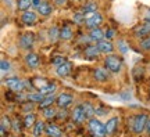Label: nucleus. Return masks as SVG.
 Instances as JSON below:
<instances>
[{"label":"nucleus","instance_id":"nucleus-1","mask_svg":"<svg viewBox=\"0 0 150 137\" xmlns=\"http://www.w3.org/2000/svg\"><path fill=\"white\" fill-rule=\"evenodd\" d=\"M88 127L91 130L92 136L93 137H106L107 132H106V125H103L102 122L96 119V118H92L88 121Z\"/></svg>","mask_w":150,"mask_h":137},{"label":"nucleus","instance_id":"nucleus-2","mask_svg":"<svg viewBox=\"0 0 150 137\" xmlns=\"http://www.w3.org/2000/svg\"><path fill=\"white\" fill-rule=\"evenodd\" d=\"M104 65L110 72L117 74L122 68V58L115 56V54H108L107 57L104 58Z\"/></svg>","mask_w":150,"mask_h":137},{"label":"nucleus","instance_id":"nucleus-3","mask_svg":"<svg viewBox=\"0 0 150 137\" xmlns=\"http://www.w3.org/2000/svg\"><path fill=\"white\" fill-rule=\"evenodd\" d=\"M147 121L149 118L146 114H138L132 118V132L136 133V134H140V133L146 130V125H147Z\"/></svg>","mask_w":150,"mask_h":137},{"label":"nucleus","instance_id":"nucleus-4","mask_svg":"<svg viewBox=\"0 0 150 137\" xmlns=\"http://www.w3.org/2000/svg\"><path fill=\"white\" fill-rule=\"evenodd\" d=\"M6 84L7 87L13 91V93H21L22 90L25 89V82L21 80L18 76H10L6 79Z\"/></svg>","mask_w":150,"mask_h":137},{"label":"nucleus","instance_id":"nucleus-5","mask_svg":"<svg viewBox=\"0 0 150 137\" xmlns=\"http://www.w3.org/2000/svg\"><path fill=\"white\" fill-rule=\"evenodd\" d=\"M103 17L100 13H92V14H88L85 20V27L89 28V29H95V28H99V25L102 24Z\"/></svg>","mask_w":150,"mask_h":137},{"label":"nucleus","instance_id":"nucleus-6","mask_svg":"<svg viewBox=\"0 0 150 137\" xmlns=\"http://www.w3.org/2000/svg\"><path fill=\"white\" fill-rule=\"evenodd\" d=\"M74 103V97L68 93H61L56 97V104L59 108H68Z\"/></svg>","mask_w":150,"mask_h":137},{"label":"nucleus","instance_id":"nucleus-7","mask_svg":"<svg viewBox=\"0 0 150 137\" xmlns=\"http://www.w3.org/2000/svg\"><path fill=\"white\" fill-rule=\"evenodd\" d=\"M33 42H35V35L31 33V32H28V33H24L20 39V46L21 48L24 50H28V48H31L33 46Z\"/></svg>","mask_w":150,"mask_h":137},{"label":"nucleus","instance_id":"nucleus-8","mask_svg":"<svg viewBox=\"0 0 150 137\" xmlns=\"http://www.w3.org/2000/svg\"><path fill=\"white\" fill-rule=\"evenodd\" d=\"M134 35L136 37H146L150 35V22L146 21L145 24H140L134 28Z\"/></svg>","mask_w":150,"mask_h":137},{"label":"nucleus","instance_id":"nucleus-9","mask_svg":"<svg viewBox=\"0 0 150 137\" xmlns=\"http://www.w3.org/2000/svg\"><path fill=\"white\" fill-rule=\"evenodd\" d=\"M99 54H100V50L97 47V44H89V46H86L85 50H83V56H85V58H88V60H96Z\"/></svg>","mask_w":150,"mask_h":137},{"label":"nucleus","instance_id":"nucleus-10","mask_svg":"<svg viewBox=\"0 0 150 137\" xmlns=\"http://www.w3.org/2000/svg\"><path fill=\"white\" fill-rule=\"evenodd\" d=\"M71 118L75 123H82V122L86 119L85 114H83V110H82V105H76L71 112Z\"/></svg>","mask_w":150,"mask_h":137},{"label":"nucleus","instance_id":"nucleus-11","mask_svg":"<svg viewBox=\"0 0 150 137\" xmlns=\"http://www.w3.org/2000/svg\"><path fill=\"white\" fill-rule=\"evenodd\" d=\"M38 20V15L35 11H24V14L21 15V21L24 25H33Z\"/></svg>","mask_w":150,"mask_h":137},{"label":"nucleus","instance_id":"nucleus-12","mask_svg":"<svg viewBox=\"0 0 150 137\" xmlns=\"http://www.w3.org/2000/svg\"><path fill=\"white\" fill-rule=\"evenodd\" d=\"M89 39H91V42L99 43L106 39V33L100 28H95V29H91V32H89Z\"/></svg>","mask_w":150,"mask_h":137},{"label":"nucleus","instance_id":"nucleus-13","mask_svg":"<svg viewBox=\"0 0 150 137\" xmlns=\"http://www.w3.org/2000/svg\"><path fill=\"white\" fill-rule=\"evenodd\" d=\"M13 127V121L7 115L1 116V121H0V133H1V137L6 136V133Z\"/></svg>","mask_w":150,"mask_h":137},{"label":"nucleus","instance_id":"nucleus-14","mask_svg":"<svg viewBox=\"0 0 150 137\" xmlns=\"http://www.w3.org/2000/svg\"><path fill=\"white\" fill-rule=\"evenodd\" d=\"M71 71H72V64L67 63V61H65L64 64L59 65L57 69H56V72H57V75H59L60 78H65V76H68V75L71 74Z\"/></svg>","mask_w":150,"mask_h":137},{"label":"nucleus","instance_id":"nucleus-15","mask_svg":"<svg viewBox=\"0 0 150 137\" xmlns=\"http://www.w3.org/2000/svg\"><path fill=\"white\" fill-rule=\"evenodd\" d=\"M96 44H97V47H99V50H100V53L111 54L112 51H114V46H112V43L110 42V40H107V39H104V40L96 43Z\"/></svg>","mask_w":150,"mask_h":137},{"label":"nucleus","instance_id":"nucleus-16","mask_svg":"<svg viewBox=\"0 0 150 137\" xmlns=\"http://www.w3.org/2000/svg\"><path fill=\"white\" fill-rule=\"evenodd\" d=\"M93 78H95L97 82H107L108 80V69H104V68L93 69Z\"/></svg>","mask_w":150,"mask_h":137},{"label":"nucleus","instance_id":"nucleus-17","mask_svg":"<svg viewBox=\"0 0 150 137\" xmlns=\"http://www.w3.org/2000/svg\"><path fill=\"white\" fill-rule=\"evenodd\" d=\"M45 133L50 137H63V132H61V129H60L57 125H53V123H49L46 125V130Z\"/></svg>","mask_w":150,"mask_h":137},{"label":"nucleus","instance_id":"nucleus-18","mask_svg":"<svg viewBox=\"0 0 150 137\" xmlns=\"http://www.w3.org/2000/svg\"><path fill=\"white\" fill-rule=\"evenodd\" d=\"M25 64H27L29 68H38L39 67V57H38V54L35 53H28L27 56H25Z\"/></svg>","mask_w":150,"mask_h":137},{"label":"nucleus","instance_id":"nucleus-19","mask_svg":"<svg viewBox=\"0 0 150 137\" xmlns=\"http://www.w3.org/2000/svg\"><path fill=\"white\" fill-rule=\"evenodd\" d=\"M118 118H111V119H108L107 123H106V132H107V136H111L115 133L118 127Z\"/></svg>","mask_w":150,"mask_h":137},{"label":"nucleus","instance_id":"nucleus-20","mask_svg":"<svg viewBox=\"0 0 150 137\" xmlns=\"http://www.w3.org/2000/svg\"><path fill=\"white\" fill-rule=\"evenodd\" d=\"M81 105H82V110H83V114H85L86 119H92L93 115L96 114V108L92 105L91 103H82Z\"/></svg>","mask_w":150,"mask_h":137},{"label":"nucleus","instance_id":"nucleus-21","mask_svg":"<svg viewBox=\"0 0 150 137\" xmlns=\"http://www.w3.org/2000/svg\"><path fill=\"white\" fill-rule=\"evenodd\" d=\"M52 11H53V7L49 4L47 1H42L40 6L38 7V13H39L40 15H43V17L50 15V14H52Z\"/></svg>","mask_w":150,"mask_h":137},{"label":"nucleus","instance_id":"nucleus-22","mask_svg":"<svg viewBox=\"0 0 150 137\" xmlns=\"http://www.w3.org/2000/svg\"><path fill=\"white\" fill-rule=\"evenodd\" d=\"M72 36H74V32H72V28L70 25L63 27V29L60 31V39H63V40H71Z\"/></svg>","mask_w":150,"mask_h":137},{"label":"nucleus","instance_id":"nucleus-23","mask_svg":"<svg viewBox=\"0 0 150 137\" xmlns=\"http://www.w3.org/2000/svg\"><path fill=\"white\" fill-rule=\"evenodd\" d=\"M81 11L83 13V14H92V13H96L97 11V4L95 1H88L85 4L82 6V8Z\"/></svg>","mask_w":150,"mask_h":137},{"label":"nucleus","instance_id":"nucleus-24","mask_svg":"<svg viewBox=\"0 0 150 137\" xmlns=\"http://www.w3.org/2000/svg\"><path fill=\"white\" fill-rule=\"evenodd\" d=\"M46 130V125H45V122L39 121L35 123V126H33V137H40L42 136V133Z\"/></svg>","mask_w":150,"mask_h":137},{"label":"nucleus","instance_id":"nucleus-25","mask_svg":"<svg viewBox=\"0 0 150 137\" xmlns=\"http://www.w3.org/2000/svg\"><path fill=\"white\" fill-rule=\"evenodd\" d=\"M56 89H57L56 83H47L43 89L39 90V93H42L43 96H52L54 91H56Z\"/></svg>","mask_w":150,"mask_h":137},{"label":"nucleus","instance_id":"nucleus-26","mask_svg":"<svg viewBox=\"0 0 150 137\" xmlns=\"http://www.w3.org/2000/svg\"><path fill=\"white\" fill-rule=\"evenodd\" d=\"M35 123H36V118H35V114H32V112L27 114V115H25V118H24V126H27V127H33V126H35Z\"/></svg>","mask_w":150,"mask_h":137},{"label":"nucleus","instance_id":"nucleus-27","mask_svg":"<svg viewBox=\"0 0 150 137\" xmlns=\"http://www.w3.org/2000/svg\"><path fill=\"white\" fill-rule=\"evenodd\" d=\"M31 6H32V0H17V8L21 11H28Z\"/></svg>","mask_w":150,"mask_h":137},{"label":"nucleus","instance_id":"nucleus-28","mask_svg":"<svg viewBox=\"0 0 150 137\" xmlns=\"http://www.w3.org/2000/svg\"><path fill=\"white\" fill-rule=\"evenodd\" d=\"M53 103H56V98H54V96L52 94V96H46L45 97V100L39 104V108L40 110H43V108H47V107H52V104Z\"/></svg>","mask_w":150,"mask_h":137},{"label":"nucleus","instance_id":"nucleus-29","mask_svg":"<svg viewBox=\"0 0 150 137\" xmlns=\"http://www.w3.org/2000/svg\"><path fill=\"white\" fill-rule=\"evenodd\" d=\"M45 97H46V96H43L42 93H39V91H38V93H32V94L27 96V98L29 101H32V103H39V104L45 100Z\"/></svg>","mask_w":150,"mask_h":137},{"label":"nucleus","instance_id":"nucleus-30","mask_svg":"<svg viewBox=\"0 0 150 137\" xmlns=\"http://www.w3.org/2000/svg\"><path fill=\"white\" fill-rule=\"evenodd\" d=\"M42 112H43V116H45L46 119H52V118H56V115H57V111L54 110L53 107H47V108H43Z\"/></svg>","mask_w":150,"mask_h":137},{"label":"nucleus","instance_id":"nucleus-31","mask_svg":"<svg viewBox=\"0 0 150 137\" xmlns=\"http://www.w3.org/2000/svg\"><path fill=\"white\" fill-rule=\"evenodd\" d=\"M49 82L46 79H43V78H38V79H33L32 80V86H33V89H38V91L40 89H43L46 84H47Z\"/></svg>","mask_w":150,"mask_h":137},{"label":"nucleus","instance_id":"nucleus-32","mask_svg":"<svg viewBox=\"0 0 150 137\" xmlns=\"http://www.w3.org/2000/svg\"><path fill=\"white\" fill-rule=\"evenodd\" d=\"M49 39L52 42H56L57 39H60V31L57 27H53L52 29H49Z\"/></svg>","mask_w":150,"mask_h":137},{"label":"nucleus","instance_id":"nucleus-33","mask_svg":"<svg viewBox=\"0 0 150 137\" xmlns=\"http://www.w3.org/2000/svg\"><path fill=\"white\" fill-rule=\"evenodd\" d=\"M22 125H24V122H21V119L20 118H14L13 119V130H14V133H20L21 132V127Z\"/></svg>","mask_w":150,"mask_h":137},{"label":"nucleus","instance_id":"nucleus-34","mask_svg":"<svg viewBox=\"0 0 150 137\" xmlns=\"http://www.w3.org/2000/svg\"><path fill=\"white\" fill-rule=\"evenodd\" d=\"M85 20H86V17H85V14H83L82 11L75 13L74 14V21L76 22V24H85Z\"/></svg>","mask_w":150,"mask_h":137},{"label":"nucleus","instance_id":"nucleus-35","mask_svg":"<svg viewBox=\"0 0 150 137\" xmlns=\"http://www.w3.org/2000/svg\"><path fill=\"white\" fill-rule=\"evenodd\" d=\"M0 68H1V72H8L11 68V65L7 60H1V61H0Z\"/></svg>","mask_w":150,"mask_h":137},{"label":"nucleus","instance_id":"nucleus-36","mask_svg":"<svg viewBox=\"0 0 150 137\" xmlns=\"http://www.w3.org/2000/svg\"><path fill=\"white\" fill-rule=\"evenodd\" d=\"M140 47L143 48V50H147V51L150 50V35L149 36H146L145 39L140 42Z\"/></svg>","mask_w":150,"mask_h":137},{"label":"nucleus","instance_id":"nucleus-37","mask_svg":"<svg viewBox=\"0 0 150 137\" xmlns=\"http://www.w3.org/2000/svg\"><path fill=\"white\" fill-rule=\"evenodd\" d=\"M67 116H68L67 108H60V111H57V115H56V118H59V119H65Z\"/></svg>","mask_w":150,"mask_h":137},{"label":"nucleus","instance_id":"nucleus-38","mask_svg":"<svg viewBox=\"0 0 150 137\" xmlns=\"http://www.w3.org/2000/svg\"><path fill=\"white\" fill-rule=\"evenodd\" d=\"M64 63H65V58L63 56H56L53 58V64L56 67H59V65H61V64H64Z\"/></svg>","mask_w":150,"mask_h":137},{"label":"nucleus","instance_id":"nucleus-39","mask_svg":"<svg viewBox=\"0 0 150 137\" xmlns=\"http://www.w3.org/2000/svg\"><path fill=\"white\" fill-rule=\"evenodd\" d=\"M118 48H120V51H121V53H127V51H128L127 43L124 42V40H118Z\"/></svg>","mask_w":150,"mask_h":137},{"label":"nucleus","instance_id":"nucleus-40","mask_svg":"<svg viewBox=\"0 0 150 137\" xmlns=\"http://www.w3.org/2000/svg\"><path fill=\"white\" fill-rule=\"evenodd\" d=\"M22 110L25 111L27 114L32 112V110H33V103H25V104L22 105Z\"/></svg>","mask_w":150,"mask_h":137},{"label":"nucleus","instance_id":"nucleus-41","mask_svg":"<svg viewBox=\"0 0 150 137\" xmlns=\"http://www.w3.org/2000/svg\"><path fill=\"white\" fill-rule=\"evenodd\" d=\"M106 114H107V110H106V108H103V107H97L96 108V115L103 116V115H106Z\"/></svg>","mask_w":150,"mask_h":137},{"label":"nucleus","instance_id":"nucleus-42","mask_svg":"<svg viewBox=\"0 0 150 137\" xmlns=\"http://www.w3.org/2000/svg\"><path fill=\"white\" fill-rule=\"evenodd\" d=\"M114 35H115L114 29H107V31H106V39H107V40L112 39V37H114Z\"/></svg>","mask_w":150,"mask_h":137},{"label":"nucleus","instance_id":"nucleus-43","mask_svg":"<svg viewBox=\"0 0 150 137\" xmlns=\"http://www.w3.org/2000/svg\"><path fill=\"white\" fill-rule=\"evenodd\" d=\"M40 3H42L40 0H32V6H33V7H36V8L40 6Z\"/></svg>","mask_w":150,"mask_h":137},{"label":"nucleus","instance_id":"nucleus-44","mask_svg":"<svg viewBox=\"0 0 150 137\" xmlns=\"http://www.w3.org/2000/svg\"><path fill=\"white\" fill-rule=\"evenodd\" d=\"M146 132H147V134L150 136V119L147 121V125H146Z\"/></svg>","mask_w":150,"mask_h":137},{"label":"nucleus","instance_id":"nucleus-45","mask_svg":"<svg viewBox=\"0 0 150 137\" xmlns=\"http://www.w3.org/2000/svg\"><path fill=\"white\" fill-rule=\"evenodd\" d=\"M145 20H146V21H147V22H150V10L147 11V13H146V15H145Z\"/></svg>","mask_w":150,"mask_h":137},{"label":"nucleus","instance_id":"nucleus-46","mask_svg":"<svg viewBox=\"0 0 150 137\" xmlns=\"http://www.w3.org/2000/svg\"><path fill=\"white\" fill-rule=\"evenodd\" d=\"M65 3V0H56V4L57 6H63Z\"/></svg>","mask_w":150,"mask_h":137},{"label":"nucleus","instance_id":"nucleus-47","mask_svg":"<svg viewBox=\"0 0 150 137\" xmlns=\"http://www.w3.org/2000/svg\"><path fill=\"white\" fill-rule=\"evenodd\" d=\"M76 1H82V0H76Z\"/></svg>","mask_w":150,"mask_h":137}]
</instances>
